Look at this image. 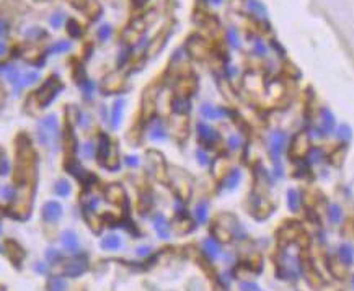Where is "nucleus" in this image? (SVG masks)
Here are the masks:
<instances>
[{
	"mask_svg": "<svg viewBox=\"0 0 354 291\" xmlns=\"http://www.w3.org/2000/svg\"><path fill=\"white\" fill-rule=\"evenodd\" d=\"M38 142L44 148H54L57 149L59 137H61V129H59V120L56 115H48L38 123L36 129Z\"/></svg>",
	"mask_w": 354,
	"mask_h": 291,
	"instance_id": "nucleus-1",
	"label": "nucleus"
},
{
	"mask_svg": "<svg viewBox=\"0 0 354 291\" xmlns=\"http://www.w3.org/2000/svg\"><path fill=\"white\" fill-rule=\"evenodd\" d=\"M266 148L272 165L283 164V157L287 149V134L281 129H272L266 136Z\"/></svg>",
	"mask_w": 354,
	"mask_h": 291,
	"instance_id": "nucleus-2",
	"label": "nucleus"
},
{
	"mask_svg": "<svg viewBox=\"0 0 354 291\" xmlns=\"http://www.w3.org/2000/svg\"><path fill=\"white\" fill-rule=\"evenodd\" d=\"M62 89L64 87H62V84L57 82V77L48 79V81L40 87V90L36 92V97H38V100H40L41 108H46V106H49V103H53L56 97L59 95V92H61Z\"/></svg>",
	"mask_w": 354,
	"mask_h": 291,
	"instance_id": "nucleus-3",
	"label": "nucleus"
},
{
	"mask_svg": "<svg viewBox=\"0 0 354 291\" xmlns=\"http://www.w3.org/2000/svg\"><path fill=\"white\" fill-rule=\"evenodd\" d=\"M281 273L284 275L283 278L297 280L300 276V260H299V257L294 256V253H289V252H283Z\"/></svg>",
	"mask_w": 354,
	"mask_h": 291,
	"instance_id": "nucleus-4",
	"label": "nucleus"
},
{
	"mask_svg": "<svg viewBox=\"0 0 354 291\" xmlns=\"http://www.w3.org/2000/svg\"><path fill=\"white\" fill-rule=\"evenodd\" d=\"M196 134L198 139L206 148H214L219 141H220V134L217 129H214L211 125H208L206 121H198L196 123Z\"/></svg>",
	"mask_w": 354,
	"mask_h": 291,
	"instance_id": "nucleus-5",
	"label": "nucleus"
},
{
	"mask_svg": "<svg viewBox=\"0 0 354 291\" xmlns=\"http://www.w3.org/2000/svg\"><path fill=\"white\" fill-rule=\"evenodd\" d=\"M199 115H201L203 120H208V121H220V120H225L228 118L232 113L228 108L225 106H216L212 103H203L201 106H199Z\"/></svg>",
	"mask_w": 354,
	"mask_h": 291,
	"instance_id": "nucleus-6",
	"label": "nucleus"
},
{
	"mask_svg": "<svg viewBox=\"0 0 354 291\" xmlns=\"http://www.w3.org/2000/svg\"><path fill=\"white\" fill-rule=\"evenodd\" d=\"M147 137L152 142H165L168 139V129L160 118H152L147 126Z\"/></svg>",
	"mask_w": 354,
	"mask_h": 291,
	"instance_id": "nucleus-7",
	"label": "nucleus"
},
{
	"mask_svg": "<svg viewBox=\"0 0 354 291\" xmlns=\"http://www.w3.org/2000/svg\"><path fill=\"white\" fill-rule=\"evenodd\" d=\"M319 118H320V125L319 126L322 128L325 137L335 134V131H336V118H335L333 112H331L330 108H327V106H322L320 112H319Z\"/></svg>",
	"mask_w": 354,
	"mask_h": 291,
	"instance_id": "nucleus-8",
	"label": "nucleus"
},
{
	"mask_svg": "<svg viewBox=\"0 0 354 291\" xmlns=\"http://www.w3.org/2000/svg\"><path fill=\"white\" fill-rule=\"evenodd\" d=\"M41 214H43V220L46 223H57L59 220L62 217V206L61 203L57 201H48L44 203V206L41 209Z\"/></svg>",
	"mask_w": 354,
	"mask_h": 291,
	"instance_id": "nucleus-9",
	"label": "nucleus"
},
{
	"mask_svg": "<svg viewBox=\"0 0 354 291\" xmlns=\"http://www.w3.org/2000/svg\"><path fill=\"white\" fill-rule=\"evenodd\" d=\"M124 105H126V100L124 98H117L114 100V103L111 106V113H109V123H111V128L117 129L123 123V115H124Z\"/></svg>",
	"mask_w": 354,
	"mask_h": 291,
	"instance_id": "nucleus-10",
	"label": "nucleus"
},
{
	"mask_svg": "<svg viewBox=\"0 0 354 291\" xmlns=\"http://www.w3.org/2000/svg\"><path fill=\"white\" fill-rule=\"evenodd\" d=\"M242 178H243V172L240 169H232L224 177L222 188H224L225 192H233L235 188H239V185L242 184Z\"/></svg>",
	"mask_w": 354,
	"mask_h": 291,
	"instance_id": "nucleus-11",
	"label": "nucleus"
},
{
	"mask_svg": "<svg viewBox=\"0 0 354 291\" xmlns=\"http://www.w3.org/2000/svg\"><path fill=\"white\" fill-rule=\"evenodd\" d=\"M152 224H153V229H155L159 237H162V239L170 237V224H168V220L162 213H155V216L152 217Z\"/></svg>",
	"mask_w": 354,
	"mask_h": 291,
	"instance_id": "nucleus-12",
	"label": "nucleus"
},
{
	"mask_svg": "<svg viewBox=\"0 0 354 291\" xmlns=\"http://www.w3.org/2000/svg\"><path fill=\"white\" fill-rule=\"evenodd\" d=\"M201 245H203L204 253H206V256H208V259L212 260V262L217 260V259L220 257V253H222V249H220V244H219L214 237H206L204 241L201 242Z\"/></svg>",
	"mask_w": 354,
	"mask_h": 291,
	"instance_id": "nucleus-13",
	"label": "nucleus"
},
{
	"mask_svg": "<svg viewBox=\"0 0 354 291\" xmlns=\"http://www.w3.org/2000/svg\"><path fill=\"white\" fill-rule=\"evenodd\" d=\"M338 259L344 267H351L354 264V245L349 242H343L338 247Z\"/></svg>",
	"mask_w": 354,
	"mask_h": 291,
	"instance_id": "nucleus-14",
	"label": "nucleus"
},
{
	"mask_svg": "<svg viewBox=\"0 0 354 291\" xmlns=\"http://www.w3.org/2000/svg\"><path fill=\"white\" fill-rule=\"evenodd\" d=\"M252 54L255 57H260V59H264V57H268L269 54V48L266 45V41H264L261 36H252Z\"/></svg>",
	"mask_w": 354,
	"mask_h": 291,
	"instance_id": "nucleus-15",
	"label": "nucleus"
},
{
	"mask_svg": "<svg viewBox=\"0 0 354 291\" xmlns=\"http://www.w3.org/2000/svg\"><path fill=\"white\" fill-rule=\"evenodd\" d=\"M61 242L64 245V249L65 250H69V252H78V237L77 234L73 232L72 229H67V231H64L62 232V236H61Z\"/></svg>",
	"mask_w": 354,
	"mask_h": 291,
	"instance_id": "nucleus-16",
	"label": "nucleus"
},
{
	"mask_svg": "<svg viewBox=\"0 0 354 291\" xmlns=\"http://www.w3.org/2000/svg\"><path fill=\"white\" fill-rule=\"evenodd\" d=\"M189 110H191V101L184 95H176L172 100V112L173 113L183 116V115H186Z\"/></svg>",
	"mask_w": 354,
	"mask_h": 291,
	"instance_id": "nucleus-17",
	"label": "nucleus"
},
{
	"mask_svg": "<svg viewBox=\"0 0 354 291\" xmlns=\"http://www.w3.org/2000/svg\"><path fill=\"white\" fill-rule=\"evenodd\" d=\"M87 270L85 260H73L70 264H67V267L64 268V275L69 276V278H75V276L84 275Z\"/></svg>",
	"mask_w": 354,
	"mask_h": 291,
	"instance_id": "nucleus-18",
	"label": "nucleus"
},
{
	"mask_svg": "<svg viewBox=\"0 0 354 291\" xmlns=\"http://www.w3.org/2000/svg\"><path fill=\"white\" fill-rule=\"evenodd\" d=\"M193 214L196 217L198 224H206L208 223V217H209V203L206 200L198 201L194 209H193Z\"/></svg>",
	"mask_w": 354,
	"mask_h": 291,
	"instance_id": "nucleus-19",
	"label": "nucleus"
},
{
	"mask_svg": "<svg viewBox=\"0 0 354 291\" xmlns=\"http://www.w3.org/2000/svg\"><path fill=\"white\" fill-rule=\"evenodd\" d=\"M109 152H111V141H109L108 134H101L100 139H98V146H97V154L100 156L101 162L108 161Z\"/></svg>",
	"mask_w": 354,
	"mask_h": 291,
	"instance_id": "nucleus-20",
	"label": "nucleus"
},
{
	"mask_svg": "<svg viewBox=\"0 0 354 291\" xmlns=\"http://www.w3.org/2000/svg\"><path fill=\"white\" fill-rule=\"evenodd\" d=\"M286 196H287V208H289V211H292V213H299L300 205H302L300 193L296 190V188H289Z\"/></svg>",
	"mask_w": 354,
	"mask_h": 291,
	"instance_id": "nucleus-21",
	"label": "nucleus"
},
{
	"mask_svg": "<svg viewBox=\"0 0 354 291\" xmlns=\"http://www.w3.org/2000/svg\"><path fill=\"white\" fill-rule=\"evenodd\" d=\"M121 245H123L121 237L116 236V234H108V236L103 237L101 242H100V247L103 250H117Z\"/></svg>",
	"mask_w": 354,
	"mask_h": 291,
	"instance_id": "nucleus-22",
	"label": "nucleus"
},
{
	"mask_svg": "<svg viewBox=\"0 0 354 291\" xmlns=\"http://www.w3.org/2000/svg\"><path fill=\"white\" fill-rule=\"evenodd\" d=\"M327 217L333 226H338L343 221V208L338 203H331L327 209Z\"/></svg>",
	"mask_w": 354,
	"mask_h": 291,
	"instance_id": "nucleus-23",
	"label": "nucleus"
},
{
	"mask_svg": "<svg viewBox=\"0 0 354 291\" xmlns=\"http://www.w3.org/2000/svg\"><path fill=\"white\" fill-rule=\"evenodd\" d=\"M305 159H307V162L308 164H312V165H319L323 162V159H325V152H323L322 148H310L308 149V152L305 154Z\"/></svg>",
	"mask_w": 354,
	"mask_h": 291,
	"instance_id": "nucleus-24",
	"label": "nucleus"
},
{
	"mask_svg": "<svg viewBox=\"0 0 354 291\" xmlns=\"http://www.w3.org/2000/svg\"><path fill=\"white\" fill-rule=\"evenodd\" d=\"M65 169H67V172L72 173V175L75 177V178H78L80 181H82L84 177L87 175V170L82 169V165H80V164L75 161V159H73V161H69L67 164H65Z\"/></svg>",
	"mask_w": 354,
	"mask_h": 291,
	"instance_id": "nucleus-25",
	"label": "nucleus"
},
{
	"mask_svg": "<svg viewBox=\"0 0 354 291\" xmlns=\"http://www.w3.org/2000/svg\"><path fill=\"white\" fill-rule=\"evenodd\" d=\"M225 40H227V43H228V46L233 48V49H239V48L242 46L240 34H239V31L235 30L233 26L227 28V31H225Z\"/></svg>",
	"mask_w": 354,
	"mask_h": 291,
	"instance_id": "nucleus-26",
	"label": "nucleus"
},
{
	"mask_svg": "<svg viewBox=\"0 0 354 291\" xmlns=\"http://www.w3.org/2000/svg\"><path fill=\"white\" fill-rule=\"evenodd\" d=\"M54 193L57 196H62V198H65V196H69L72 193V185L69 184V180H57L56 185H54Z\"/></svg>",
	"mask_w": 354,
	"mask_h": 291,
	"instance_id": "nucleus-27",
	"label": "nucleus"
},
{
	"mask_svg": "<svg viewBox=\"0 0 354 291\" xmlns=\"http://www.w3.org/2000/svg\"><path fill=\"white\" fill-rule=\"evenodd\" d=\"M248 5V10L253 13V15H258V17H261V18H266V7H264L260 0H248L247 2Z\"/></svg>",
	"mask_w": 354,
	"mask_h": 291,
	"instance_id": "nucleus-28",
	"label": "nucleus"
},
{
	"mask_svg": "<svg viewBox=\"0 0 354 291\" xmlns=\"http://www.w3.org/2000/svg\"><path fill=\"white\" fill-rule=\"evenodd\" d=\"M72 48V43L70 41H57V43H54L53 46H49L48 49H46V53L44 54H59V53H65V51H69Z\"/></svg>",
	"mask_w": 354,
	"mask_h": 291,
	"instance_id": "nucleus-29",
	"label": "nucleus"
},
{
	"mask_svg": "<svg viewBox=\"0 0 354 291\" xmlns=\"http://www.w3.org/2000/svg\"><path fill=\"white\" fill-rule=\"evenodd\" d=\"M242 146H243V137L239 133L228 134V137H227V148H228V151L237 152V151L242 149Z\"/></svg>",
	"mask_w": 354,
	"mask_h": 291,
	"instance_id": "nucleus-30",
	"label": "nucleus"
},
{
	"mask_svg": "<svg viewBox=\"0 0 354 291\" xmlns=\"http://www.w3.org/2000/svg\"><path fill=\"white\" fill-rule=\"evenodd\" d=\"M335 134H336V137L341 142H348L351 137H352V129L348 125H346V123H343V125H340V126L336 128Z\"/></svg>",
	"mask_w": 354,
	"mask_h": 291,
	"instance_id": "nucleus-31",
	"label": "nucleus"
},
{
	"mask_svg": "<svg viewBox=\"0 0 354 291\" xmlns=\"http://www.w3.org/2000/svg\"><path fill=\"white\" fill-rule=\"evenodd\" d=\"M80 87H82V92H84V97L85 100H92L93 95H95V89H97V85H95L93 81H90V79H85V81L80 84Z\"/></svg>",
	"mask_w": 354,
	"mask_h": 291,
	"instance_id": "nucleus-32",
	"label": "nucleus"
},
{
	"mask_svg": "<svg viewBox=\"0 0 354 291\" xmlns=\"http://www.w3.org/2000/svg\"><path fill=\"white\" fill-rule=\"evenodd\" d=\"M40 81V74L38 72H26V74L21 76V81H20V89H23L26 85H31L36 84Z\"/></svg>",
	"mask_w": 354,
	"mask_h": 291,
	"instance_id": "nucleus-33",
	"label": "nucleus"
},
{
	"mask_svg": "<svg viewBox=\"0 0 354 291\" xmlns=\"http://www.w3.org/2000/svg\"><path fill=\"white\" fill-rule=\"evenodd\" d=\"M82 156L84 159H93L95 156H97V144L92 142V141H87L84 146H82Z\"/></svg>",
	"mask_w": 354,
	"mask_h": 291,
	"instance_id": "nucleus-34",
	"label": "nucleus"
},
{
	"mask_svg": "<svg viewBox=\"0 0 354 291\" xmlns=\"http://www.w3.org/2000/svg\"><path fill=\"white\" fill-rule=\"evenodd\" d=\"M67 33L70 38H80L82 36V26H80L75 20H69L67 21Z\"/></svg>",
	"mask_w": 354,
	"mask_h": 291,
	"instance_id": "nucleus-35",
	"label": "nucleus"
},
{
	"mask_svg": "<svg viewBox=\"0 0 354 291\" xmlns=\"http://www.w3.org/2000/svg\"><path fill=\"white\" fill-rule=\"evenodd\" d=\"M111 34H113V28H111V25H108V23L101 25L98 28V31H97V36H98L100 41H108L109 38H111Z\"/></svg>",
	"mask_w": 354,
	"mask_h": 291,
	"instance_id": "nucleus-36",
	"label": "nucleus"
},
{
	"mask_svg": "<svg viewBox=\"0 0 354 291\" xmlns=\"http://www.w3.org/2000/svg\"><path fill=\"white\" fill-rule=\"evenodd\" d=\"M196 161H198V164L201 165V167H208L212 162L209 154H208V151H206V149H198L196 151Z\"/></svg>",
	"mask_w": 354,
	"mask_h": 291,
	"instance_id": "nucleus-37",
	"label": "nucleus"
},
{
	"mask_svg": "<svg viewBox=\"0 0 354 291\" xmlns=\"http://www.w3.org/2000/svg\"><path fill=\"white\" fill-rule=\"evenodd\" d=\"M49 289L51 291H65V281L59 276H53L49 280Z\"/></svg>",
	"mask_w": 354,
	"mask_h": 291,
	"instance_id": "nucleus-38",
	"label": "nucleus"
},
{
	"mask_svg": "<svg viewBox=\"0 0 354 291\" xmlns=\"http://www.w3.org/2000/svg\"><path fill=\"white\" fill-rule=\"evenodd\" d=\"M9 172H10V162L4 154V151H0V175H9Z\"/></svg>",
	"mask_w": 354,
	"mask_h": 291,
	"instance_id": "nucleus-39",
	"label": "nucleus"
},
{
	"mask_svg": "<svg viewBox=\"0 0 354 291\" xmlns=\"http://www.w3.org/2000/svg\"><path fill=\"white\" fill-rule=\"evenodd\" d=\"M129 57H131V48L129 46H124L121 51H120V56H117V65H124L128 61H129Z\"/></svg>",
	"mask_w": 354,
	"mask_h": 291,
	"instance_id": "nucleus-40",
	"label": "nucleus"
},
{
	"mask_svg": "<svg viewBox=\"0 0 354 291\" xmlns=\"http://www.w3.org/2000/svg\"><path fill=\"white\" fill-rule=\"evenodd\" d=\"M46 259H48V262H51V264H57V262L62 260V253L59 252L57 249H48L46 250Z\"/></svg>",
	"mask_w": 354,
	"mask_h": 291,
	"instance_id": "nucleus-41",
	"label": "nucleus"
},
{
	"mask_svg": "<svg viewBox=\"0 0 354 291\" xmlns=\"http://www.w3.org/2000/svg\"><path fill=\"white\" fill-rule=\"evenodd\" d=\"M49 23H51V26L57 30V28H61V25L64 23V15L62 13H54V15H51Z\"/></svg>",
	"mask_w": 354,
	"mask_h": 291,
	"instance_id": "nucleus-42",
	"label": "nucleus"
},
{
	"mask_svg": "<svg viewBox=\"0 0 354 291\" xmlns=\"http://www.w3.org/2000/svg\"><path fill=\"white\" fill-rule=\"evenodd\" d=\"M0 195H2V198L5 200H12L15 196V188L12 185H4L0 188Z\"/></svg>",
	"mask_w": 354,
	"mask_h": 291,
	"instance_id": "nucleus-43",
	"label": "nucleus"
},
{
	"mask_svg": "<svg viewBox=\"0 0 354 291\" xmlns=\"http://www.w3.org/2000/svg\"><path fill=\"white\" fill-rule=\"evenodd\" d=\"M26 36H28V38H36V40H38L40 36H43V38H44V36H46V33H44L40 26H33V28H29V30L26 31Z\"/></svg>",
	"mask_w": 354,
	"mask_h": 291,
	"instance_id": "nucleus-44",
	"label": "nucleus"
},
{
	"mask_svg": "<svg viewBox=\"0 0 354 291\" xmlns=\"http://www.w3.org/2000/svg\"><path fill=\"white\" fill-rule=\"evenodd\" d=\"M240 289L242 291H263L260 286L256 285L253 281H242L240 283Z\"/></svg>",
	"mask_w": 354,
	"mask_h": 291,
	"instance_id": "nucleus-45",
	"label": "nucleus"
},
{
	"mask_svg": "<svg viewBox=\"0 0 354 291\" xmlns=\"http://www.w3.org/2000/svg\"><path fill=\"white\" fill-rule=\"evenodd\" d=\"M124 164L131 167V169H136V167H139V164H141V161H139L137 156H126L124 157Z\"/></svg>",
	"mask_w": 354,
	"mask_h": 291,
	"instance_id": "nucleus-46",
	"label": "nucleus"
},
{
	"mask_svg": "<svg viewBox=\"0 0 354 291\" xmlns=\"http://www.w3.org/2000/svg\"><path fill=\"white\" fill-rule=\"evenodd\" d=\"M9 30H10L9 23H7V21H4V20H0V38L9 33Z\"/></svg>",
	"mask_w": 354,
	"mask_h": 291,
	"instance_id": "nucleus-47",
	"label": "nucleus"
},
{
	"mask_svg": "<svg viewBox=\"0 0 354 291\" xmlns=\"http://www.w3.org/2000/svg\"><path fill=\"white\" fill-rule=\"evenodd\" d=\"M150 253V247H147V245H142V247H139L137 249V256L139 257H145V256H149Z\"/></svg>",
	"mask_w": 354,
	"mask_h": 291,
	"instance_id": "nucleus-48",
	"label": "nucleus"
},
{
	"mask_svg": "<svg viewBox=\"0 0 354 291\" xmlns=\"http://www.w3.org/2000/svg\"><path fill=\"white\" fill-rule=\"evenodd\" d=\"M34 270L40 272V273H46V265L41 264V262H38V264L34 265Z\"/></svg>",
	"mask_w": 354,
	"mask_h": 291,
	"instance_id": "nucleus-49",
	"label": "nucleus"
},
{
	"mask_svg": "<svg viewBox=\"0 0 354 291\" xmlns=\"http://www.w3.org/2000/svg\"><path fill=\"white\" fill-rule=\"evenodd\" d=\"M5 49H7L5 43H4V41H0V56H4V54H5Z\"/></svg>",
	"mask_w": 354,
	"mask_h": 291,
	"instance_id": "nucleus-50",
	"label": "nucleus"
},
{
	"mask_svg": "<svg viewBox=\"0 0 354 291\" xmlns=\"http://www.w3.org/2000/svg\"><path fill=\"white\" fill-rule=\"evenodd\" d=\"M145 2H147V0H134V5H136V7H142Z\"/></svg>",
	"mask_w": 354,
	"mask_h": 291,
	"instance_id": "nucleus-51",
	"label": "nucleus"
},
{
	"mask_svg": "<svg viewBox=\"0 0 354 291\" xmlns=\"http://www.w3.org/2000/svg\"><path fill=\"white\" fill-rule=\"evenodd\" d=\"M4 252V249H2V245H0V253H2Z\"/></svg>",
	"mask_w": 354,
	"mask_h": 291,
	"instance_id": "nucleus-52",
	"label": "nucleus"
},
{
	"mask_svg": "<svg viewBox=\"0 0 354 291\" xmlns=\"http://www.w3.org/2000/svg\"><path fill=\"white\" fill-rule=\"evenodd\" d=\"M0 232H2V226H0Z\"/></svg>",
	"mask_w": 354,
	"mask_h": 291,
	"instance_id": "nucleus-53",
	"label": "nucleus"
}]
</instances>
